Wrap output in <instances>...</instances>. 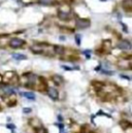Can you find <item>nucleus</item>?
I'll return each mask as SVG.
<instances>
[{"label": "nucleus", "mask_w": 132, "mask_h": 133, "mask_svg": "<svg viewBox=\"0 0 132 133\" xmlns=\"http://www.w3.org/2000/svg\"><path fill=\"white\" fill-rule=\"evenodd\" d=\"M90 25H91V22L88 19H80L79 18L75 21V26L79 29H86L88 27H90Z\"/></svg>", "instance_id": "1"}, {"label": "nucleus", "mask_w": 132, "mask_h": 133, "mask_svg": "<svg viewBox=\"0 0 132 133\" xmlns=\"http://www.w3.org/2000/svg\"><path fill=\"white\" fill-rule=\"evenodd\" d=\"M25 40L23 39H21V38H12L9 41V47L10 48H13V49H18V48H21V47H23L24 44H25Z\"/></svg>", "instance_id": "2"}, {"label": "nucleus", "mask_w": 132, "mask_h": 133, "mask_svg": "<svg viewBox=\"0 0 132 133\" xmlns=\"http://www.w3.org/2000/svg\"><path fill=\"white\" fill-rule=\"evenodd\" d=\"M14 93H15V91L12 87L3 86L0 88V94H1V96H9V95H13Z\"/></svg>", "instance_id": "3"}, {"label": "nucleus", "mask_w": 132, "mask_h": 133, "mask_svg": "<svg viewBox=\"0 0 132 133\" xmlns=\"http://www.w3.org/2000/svg\"><path fill=\"white\" fill-rule=\"evenodd\" d=\"M117 46H118L119 49L124 50V51H126V50H131V48H132V47H131V42L128 41V40H126V39L119 41Z\"/></svg>", "instance_id": "4"}, {"label": "nucleus", "mask_w": 132, "mask_h": 133, "mask_svg": "<svg viewBox=\"0 0 132 133\" xmlns=\"http://www.w3.org/2000/svg\"><path fill=\"white\" fill-rule=\"evenodd\" d=\"M48 95L50 96V98H52L53 100H57L59 97V93L57 91V89L55 88H49L48 89Z\"/></svg>", "instance_id": "5"}, {"label": "nucleus", "mask_w": 132, "mask_h": 133, "mask_svg": "<svg viewBox=\"0 0 132 133\" xmlns=\"http://www.w3.org/2000/svg\"><path fill=\"white\" fill-rule=\"evenodd\" d=\"M123 8L127 12H131L132 9V0H123Z\"/></svg>", "instance_id": "6"}, {"label": "nucleus", "mask_w": 132, "mask_h": 133, "mask_svg": "<svg viewBox=\"0 0 132 133\" xmlns=\"http://www.w3.org/2000/svg\"><path fill=\"white\" fill-rule=\"evenodd\" d=\"M58 16H59V18L62 19V20H68L70 14H69L68 12H62V10H59V12H58Z\"/></svg>", "instance_id": "7"}, {"label": "nucleus", "mask_w": 132, "mask_h": 133, "mask_svg": "<svg viewBox=\"0 0 132 133\" xmlns=\"http://www.w3.org/2000/svg\"><path fill=\"white\" fill-rule=\"evenodd\" d=\"M21 95L25 98H27V99H29V100H34L35 99L34 94L31 93V92H23V93H21Z\"/></svg>", "instance_id": "8"}, {"label": "nucleus", "mask_w": 132, "mask_h": 133, "mask_svg": "<svg viewBox=\"0 0 132 133\" xmlns=\"http://www.w3.org/2000/svg\"><path fill=\"white\" fill-rule=\"evenodd\" d=\"M31 51L33 53H35V54H41V53H43V49L40 46H33V47H31Z\"/></svg>", "instance_id": "9"}, {"label": "nucleus", "mask_w": 132, "mask_h": 133, "mask_svg": "<svg viewBox=\"0 0 132 133\" xmlns=\"http://www.w3.org/2000/svg\"><path fill=\"white\" fill-rule=\"evenodd\" d=\"M53 81L55 82V84L56 85H61L64 81H63V79H62V76H60V75H54L53 76Z\"/></svg>", "instance_id": "10"}, {"label": "nucleus", "mask_w": 132, "mask_h": 133, "mask_svg": "<svg viewBox=\"0 0 132 133\" xmlns=\"http://www.w3.org/2000/svg\"><path fill=\"white\" fill-rule=\"evenodd\" d=\"M54 51H55V53L58 54V55L64 54V48L62 46H55L54 47Z\"/></svg>", "instance_id": "11"}, {"label": "nucleus", "mask_w": 132, "mask_h": 133, "mask_svg": "<svg viewBox=\"0 0 132 133\" xmlns=\"http://www.w3.org/2000/svg\"><path fill=\"white\" fill-rule=\"evenodd\" d=\"M13 58L16 60H25L27 59V57L25 55H22V54H13Z\"/></svg>", "instance_id": "12"}, {"label": "nucleus", "mask_w": 132, "mask_h": 133, "mask_svg": "<svg viewBox=\"0 0 132 133\" xmlns=\"http://www.w3.org/2000/svg\"><path fill=\"white\" fill-rule=\"evenodd\" d=\"M35 133H49V132H48V130L45 127L39 126V127H36L35 128Z\"/></svg>", "instance_id": "13"}, {"label": "nucleus", "mask_w": 132, "mask_h": 133, "mask_svg": "<svg viewBox=\"0 0 132 133\" xmlns=\"http://www.w3.org/2000/svg\"><path fill=\"white\" fill-rule=\"evenodd\" d=\"M120 125L122 126L124 129H128V128H130V127H131V123H130V122H127V121H125V120L121 122Z\"/></svg>", "instance_id": "14"}, {"label": "nucleus", "mask_w": 132, "mask_h": 133, "mask_svg": "<svg viewBox=\"0 0 132 133\" xmlns=\"http://www.w3.org/2000/svg\"><path fill=\"white\" fill-rule=\"evenodd\" d=\"M39 2L43 5H50L52 3V0H39Z\"/></svg>", "instance_id": "15"}, {"label": "nucleus", "mask_w": 132, "mask_h": 133, "mask_svg": "<svg viewBox=\"0 0 132 133\" xmlns=\"http://www.w3.org/2000/svg\"><path fill=\"white\" fill-rule=\"evenodd\" d=\"M84 55H85V56L88 58V59H89L90 57H91V55L90 54H92V52L90 51V50H86V51H84V53H83Z\"/></svg>", "instance_id": "16"}, {"label": "nucleus", "mask_w": 132, "mask_h": 133, "mask_svg": "<svg viewBox=\"0 0 132 133\" xmlns=\"http://www.w3.org/2000/svg\"><path fill=\"white\" fill-rule=\"evenodd\" d=\"M75 41H76V44H78V46H80V44H81V35L80 34H76L75 35Z\"/></svg>", "instance_id": "17"}, {"label": "nucleus", "mask_w": 132, "mask_h": 133, "mask_svg": "<svg viewBox=\"0 0 132 133\" xmlns=\"http://www.w3.org/2000/svg\"><path fill=\"white\" fill-rule=\"evenodd\" d=\"M23 112H24V114H30L32 112V109L30 107H24L23 108Z\"/></svg>", "instance_id": "18"}, {"label": "nucleus", "mask_w": 132, "mask_h": 133, "mask_svg": "<svg viewBox=\"0 0 132 133\" xmlns=\"http://www.w3.org/2000/svg\"><path fill=\"white\" fill-rule=\"evenodd\" d=\"M62 68L65 69V70H68V71H72L73 70L72 67H69V66H66V65H62Z\"/></svg>", "instance_id": "19"}, {"label": "nucleus", "mask_w": 132, "mask_h": 133, "mask_svg": "<svg viewBox=\"0 0 132 133\" xmlns=\"http://www.w3.org/2000/svg\"><path fill=\"white\" fill-rule=\"evenodd\" d=\"M6 127H7L8 129H10V130H15V128H16V126H15L14 124H7Z\"/></svg>", "instance_id": "20"}, {"label": "nucleus", "mask_w": 132, "mask_h": 133, "mask_svg": "<svg viewBox=\"0 0 132 133\" xmlns=\"http://www.w3.org/2000/svg\"><path fill=\"white\" fill-rule=\"evenodd\" d=\"M120 76L122 77V79H125V80H128V81H130V80H131V79H130V76H128V75H124V74H121Z\"/></svg>", "instance_id": "21"}, {"label": "nucleus", "mask_w": 132, "mask_h": 133, "mask_svg": "<svg viewBox=\"0 0 132 133\" xmlns=\"http://www.w3.org/2000/svg\"><path fill=\"white\" fill-rule=\"evenodd\" d=\"M102 72H103L104 74H108V75L114 74V72H112V71H106V70H102Z\"/></svg>", "instance_id": "22"}, {"label": "nucleus", "mask_w": 132, "mask_h": 133, "mask_svg": "<svg viewBox=\"0 0 132 133\" xmlns=\"http://www.w3.org/2000/svg\"><path fill=\"white\" fill-rule=\"evenodd\" d=\"M56 125L60 128V130H63V128H64V125H63V124H56Z\"/></svg>", "instance_id": "23"}, {"label": "nucleus", "mask_w": 132, "mask_h": 133, "mask_svg": "<svg viewBox=\"0 0 132 133\" xmlns=\"http://www.w3.org/2000/svg\"><path fill=\"white\" fill-rule=\"evenodd\" d=\"M58 121H59V122H62V121H63V118H62V116H61V115H59V116H58Z\"/></svg>", "instance_id": "24"}, {"label": "nucleus", "mask_w": 132, "mask_h": 133, "mask_svg": "<svg viewBox=\"0 0 132 133\" xmlns=\"http://www.w3.org/2000/svg\"><path fill=\"white\" fill-rule=\"evenodd\" d=\"M21 1H23V2H25V3H30L32 0H21Z\"/></svg>", "instance_id": "25"}, {"label": "nucleus", "mask_w": 132, "mask_h": 133, "mask_svg": "<svg viewBox=\"0 0 132 133\" xmlns=\"http://www.w3.org/2000/svg\"><path fill=\"white\" fill-rule=\"evenodd\" d=\"M100 68H101V66L99 65V66H97V67L95 68V70H96V71H98V70H100Z\"/></svg>", "instance_id": "26"}, {"label": "nucleus", "mask_w": 132, "mask_h": 133, "mask_svg": "<svg viewBox=\"0 0 132 133\" xmlns=\"http://www.w3.org/2000/svg\"><path fill=\"white\" fill-rule=\"evenodd\" d=\"M60 39H61V40H65V37H64V36H61V38H60Z\"/></svg>", "instance_id": "27"}, {"label": "nucleus", "mask_w": 132, "mask_h": 133, "mask_svg": "<svg viewBox=\"0 0 132 133\" xmlns=\"http://www.w3.org/2000/svg\"><path fill=\"white\" fill-rule=\"evenodd\" d=\"M1 81H2V76H1V75H0V82H1Z\"/></svg>", "instance_id": "28"}, {"label": "nucleus", "mask_w": 132, "mask_h": 133, "mask_svg": "<svg viewBox=\"0 0 132 133\" xmlns=\"http://www.w3.org/2000/svg\"><path fill=\"white\" fill-rule=\"evenodd\" d=\"M0 110H1V107H0Z\"/></svg>", "instance_id": "29"}]
</instances>
